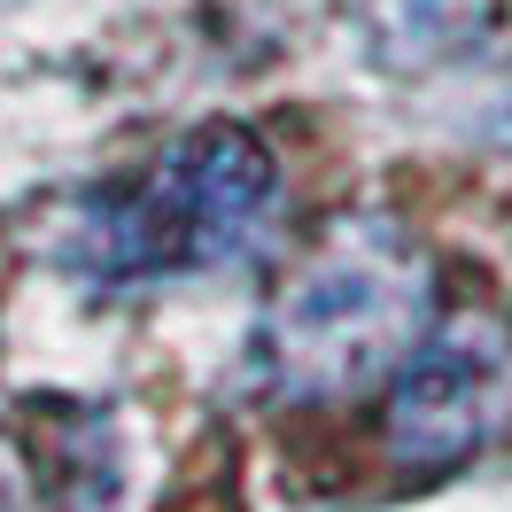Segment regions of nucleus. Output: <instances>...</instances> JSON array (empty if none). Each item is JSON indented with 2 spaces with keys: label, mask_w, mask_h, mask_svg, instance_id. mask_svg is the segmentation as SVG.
I'll list each match as a JSON object with an SVG mask.
<instances>
[{
  "label": "nucleus",
  "mask_w": 512,
  "mask_h": 512,
  "mask_svg": "<svg viewBox=\"0 0 512 512\" xmlns=\"http://www.w3.org/2000/svg\"><path fill=\"white\" fill-rule=\"evenodd\" d=\"M505 16V0H373L365 24H373V55L388 70H443L466 63L489 47Z\"/></svg>",
  "instance_id": "nucleus-4"
},
{
  "label": "nucleus",
  "mask_w": 512,
  "mask_h": 512,
  "mask_svg": "<svg viewBox=\"0 0 512 512\" xmlns=\"http://www.w3.org/2000/svg\"><path fill=\"white\" fill-rule=\"evenodd\" d=\"M435 319V264L396 210H342L319 249L280 272L256 319V373L272 404L326 412L381 388Z\"/></svg>",
  "instance_id": "nucleus-1"
},
{
  "label": "nucleus",
  "mask_w": 512,
  "mask_h": 512,
  "mask_svg": "<svg viewBox=\"0 0 512 512\" xmlns=\"http://www.w3.org/2000/svg\"><path fill=\"white\" fill-rule=\"evenodd\" d=\"M512 419V326L497 311H435L412 357L388 373L381 450L404 481L458 474Z\"/></svg>",
  "instance_id": "nucleus-3"
},
{
  "label": "nucleus",
  "mask_w": 512,
  "mask_h": 512,
  "mask_svg": "<svg viewBox=\"0 0 512 512\" xmlns=\"http://www.w3.org/2000/svg\"><path fill=\"white\" fill-rule=\"evenodd\" d=\"M280 218V163L241 125H194L156 163L70 210L63 264L94 280H171L218 272L264 249Z\"/></svg>",
  "instance_id": "nucleus-2"
}]
</instances>
